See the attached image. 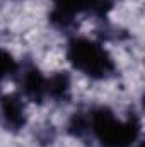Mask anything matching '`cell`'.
<instances>
[{"mask_svg":"<svg viewBox=\"0 0 145 147\" xmlns=\"http://www.w3.org/2000/svg\"><path fill=\"white\" fill-rule=\"evenodd\" d=\"M89 127L103 147H130L135 144L140 132V123L135 118L119 121L108 108H99L94 111L91 115Z\"/></svg>","mask_w":145,"mask_h":147,"instance_id":"1","label":"cell"},{"mask_svg":"<svg viewBox=\"0 0 145 147\" xmlns=\"http://www.w3.org/2000/svg\"><path fill=\"white\" fill-rule=\"evenodd\" d=\"M68 60L73 67L92 79H104L114 69L113 58L96 41L87 38H75L68 45Z\"/></svg>","mask_w":145,"mask_h":147,"instance_id":"2","label":"cell"},{"mask_svg":"<svg viewBox=\"0 0 145 147\" xmlns=\"http://www.w3.org/2000/svg\"><path fill=\"white\" fill-rule=\"evenodd\" d=\"M2 115H3L7 127L10 128L17 130V128H22L26 123V110L19 96L10 94L2 99Z\"/></svg>","mask_w":145,"mask_h":147,"instance_id":"3","label":"cell"},{"mask_svg":"<svg viewBox=\"0 0 145 147\" xmlns=\"http://www.w3.org/2000/svg\"><path fill=\"white\" fill-rule=\"evenodd\" d=\"M96 0H55V21H60L62 24H67L72 21L73 14L94 7Z\"/></svg>","mask_w":145,"mask_h":147,"instance_id":"4","label":"cell"},{"mask_svg":"<svg viewBox=\"0 0 145 147\" xmlns=\"http://www.w3.org/2000/svg\"><path fill=\"white\" fill-rule=\"evenodd\" d=\"M22 91L29 99L39 103L46 96V79L41 75L39 70L29 69L22 77Z\"/></svg>","mask_w":145,"mask_h":147,"instance_id":"5","label":"cell"},{"mask_svg":"<svg viewBox=\"0 0 145 147\" xmlns=\"http://www.w3.org/2000/svg\"><path fill=\"white\" fill-rule=\"evenodd\" d=\"M15 70H17V63L12 58V55L3 51V50H0V79L15 74Z\"/></svg>","mask_w":145,"mask_h":147,"instance_id":"6","label":"cell"},{"mask_svg":"<svg viewBox=\"0 0 145 147\" xmlns=\"http://www.w3.org/2000/svg\"><path fill=\"white\" fill-rule=\"evenodd\" d=\"M138 147H142V146H138Z\"/></svg>","mask_w":145,"mask_h":147,"instance_id":"7","label":"cell"}]
</instances>
